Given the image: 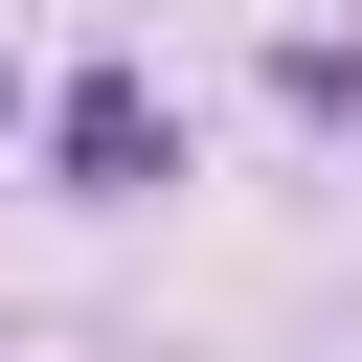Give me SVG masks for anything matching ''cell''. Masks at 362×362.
<instances>
[{"label":"cell","instance_id":"1","mask_svg":"<svg viewBox=\"0 0 362 362\" xmlns=\"http://www.w3.org/2000/svg\"><path fill=\"white\" fill-rule=\"evenodd\" d=\"M45 158H68V181H158L181 136H158V90H136V68H90V90L45 113Z\"/></svg>","mask_w":362,"mask_h":362}]
</instances>
